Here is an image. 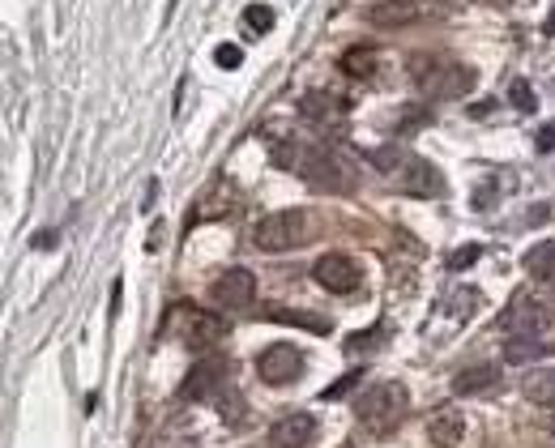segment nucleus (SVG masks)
I'll return each instance as SVG.
<instances>
[{
    "label": "nucleus",
    "mask_w": 555,
    "mask_h": 448,
    "mask_svg": "<svg viewBox=\"0 0 555 448\" xmlns=\"http://www.w3.org/2000/svg\"><path fill=\"white\" fill-rule=\"evenodd\" d=\"M274 163L295 171L316 192H351L355 188V163L333 146H308V141H278Z\"/></svg>",
    "instance_id": "obj_1"
},
{
    "label": "nucleus",
    "mask_w": 555,
    "mask_h": 448,
    "mask_svg": "<svg viewBox=\"0 0 555 448\" xmlns=\"http://www.w3.org/2000/svg\"><path fill=\"white\" fill-rule=\"evenodd\" d=\"M368 163L376 171H385L393 184H398L402 192H410V197H444V180H440V171L427 163V158H419L415 150H406V146H380L368 154Z\"/></svg>",
    "instance_id": "obj_2"
},
{
    "label": "nucleus",
    "mask_w": 555,
    "mask_h": 448,
    "mask_svg": "<svg viewBox=\"0 0 555 448\" xmlns=\"http://www.w3.org/2000/svg\"><path fill=\"white\" fill-rule=\"evenodd\" d=\"M410 406V393H406V384L398 380H376L368 393L355 402V414H359V423L376 431V436H385V431H393L402 423V414Z\"/></svg>",
    "instance_id": "obj_3"
},
{
    "label": "nucleus",
    "mask_w": 555,
    "mask_h": 448,
    "mask_svg": "<svg viewBox=\"0 0 555 448\" xmlns=\"http://www.w3.org/2000/svg\"><path fill=\"white\" fill-rule=\"evenodd\" d=\"M252 244L261 252H287L308 244V214L304 210H278V214H265L257 227H252Z\"/></svg>",
    "instance_id": "obj_4"
},
{
    "label": "nucleus",
    "mask_w": 555,
    "mask_h": 448,
    "mask_svg": "<svg viewBox=\"0 0 555 448\" xmlns=\"http://www.w3.org/2000/svg\"><path fill=\"white\" fill-rule=\"evenodd\" d=\"M551 325V312H547V303L543 299H534L530 291H517L509 299V308L500 312V329L504 333H513V338H538Z\"/></svg>",
    "instance_id": "obj_5"
},
{
    "label": "nucleus",
    "mask_w": 555,
    "mask_h": 448,
    "mask_svg": "<svg viewBox=\"0 0 555 448\" xmlns=\"http://www.w3.org/2000/svg\"><path fill=\"white\" fill-rule=\"evenodd\" d=\"M415 82L423 94H432V99H462V94L474 90L479 82V73L470 69V64H432V73H415Z\"/></svg>",
    "instance_id": "obj_6"
},
{
    "label": "nucleus",
    "mask_w": 555,
    "mask_h": 448,
    "mask_svg": "<svg viewBox=\"0 0 555 448\" xmlns=\"http://www.w3.org/2000/svg\"><path fill=\"white\" fill-rule=\"evenodd\" d=\"M299 372H304V355L291 346V342H274V346H265L261 355H257V376L265 384H291L299 380Z\"/></svg>",
    "instance_id": "obj_7"
},
{
    "label": "nucleus",
    "mask_w": 555,
    "mask_h": 448,
    "mask_svg": "<svg viewBox=\"0 0 555 448\" xmlns=\"http://www.w3.org/2000/svg\"><path fill=\"white\" fill-rule=\"evenodd\" d=\"M312 278H316V286H325L329 295H351V291H359V282H363L359 265L351 261V256H342V252H325L321 261L312 265Z\"/></svg>",
    "instance_id": "obj_8"
},
{
    "label": "nucleus",
    "mask_w": 555,
    "mask_h": 448,
    "mask_svg": "<svg viewBox=\"0 0 555 448\" xmlns=\"http://www.w3.org/2000/svg\"><path fill=\"white\" fill-rule=\"evenodd\" d=\"M227 376H231V363L222 359V355L201 359L193 372H188V380L180 384V397H188V402H210L222 384H227Z\"/></svg>",
    "instance_id": "obj_9"
},
{
    "label": "nucleus",
    "mask_w": 555,
    "mask_h": 448,
    "mask_svg": "<svg viewBox=\"0 0 555 448\" xmlns=\"http://www.w3.org/2000/svg\"><path fill=\"white\" fill-rule=\"evenodd\" d=\"M252 295H257V278H252L244 265L222 269V274L214 278V286H210V299L218 303V308H248Z\"/></svg>",
    "instance_id": "obj_10"
},
{
    "label": "nucleus",
    "mask_w": 555,
    "mask_h": 448,
    "mask_svg": "<svg viewBox=\"0 0 555 448\" xmlns=\"http://www.w3.org/2000/svg\"><path fill=\"white\" fill-rule=\"evenodd\" d=\"M180 316H184V342L188 346H214L222 342V333H227V325H222V316L205 312V308H188V303H176Z\"/></svg>",
    "instance_id": "obj_11"
},
{
    "label": "nucleus",
    "mask_w": 555,
    "mask_h": 448,
    "mask_svg": "<svg viewBox=\"0 0 555 448\" xmlns=\"http://www.w3.org/2000/svg\"><path fill=\"white\" fill-rule=\"evenodd\" d=\"M363 22L376 30H398V26L419 22V5L415 0H372V5L363 9Z\"/></svg>",
    "instance_id": "obj_12"
},
{
    "label": "nucleus",
    "mask_w": 555,
    "mask_h": 448,
    "mask_svg": "<svg viewBox=\"0 0 555 448\" xmlns=\"http://www.w3.org/2000/svg\"><path fill=\"white\" fill-rule=\"evenodd\" d=\"M312 436H316V419L304 410H295L269 427V448H304V444H312Z\"/></svg>",
    "instance_id": "obj_13"
},
{
    "label": "nucleus",
    "mask_w": 555,
    "mask_h": 448,
    "mask_svg": "<svg viewBox=\"0 0 555 448\" xmlns=\"http://www.w3.org/2000/svg\"><path fill=\"white\" fill-rule=\"evenodd\" d=\"M346 111H351V103L338 99V94H325V90H312V94H304V99H299V116L312 120V124H321V128L342 124Z\"/></svg>",
    "instance_id": "obj_14"
},
{
    "label": "nucleus",
    "mask_w": 555,
    "mask_h": 448,
    "mask_svg": "<svg viewBox=\"0 0 555 448\" xmlns=\"http://www.w3.org/2000/svg\"><path fill=\"white\" fill-rule=\"evenodd\" d=\"M466 436V419L457 410H436L432 423H427V440H432L436 448H457Z\"/></svg>",
    "instance_id": "obj_15"
},
{
    "label": "nucleus",
    "mask_w": 555,
    "mask_h": 448,
    "mask_svg": "<svg viewBox=\"0 0 555 448\" xmlns=\"http://www.w3.org/2000/svg\"><path fill=\"white\" fill-rule=\"evenodd\" d=\"M500 380V372L491 363H479V367H462V372L453 376V393H462V397H470V393H483V389H491V384Z\"/></svg>",
    "instance_id": "obj_16"
},
{
    "label": "nucleus",
    "mask_w": 555,
    "mask_h": 448,
    "mask_svg": "<svg viewBox=\"0 0 555 448\" xmlns=\"http://www.w3.org/2000/svg\"><path fill=\"white\" fill-rule=\"evenodd\" d=\"M526 274L534 282H555V239H543L526 252Z\"/></svg>",
    "instance_id": "obj_17"
},
{
    "label": "nucleus",
    "mask_w": 555,
    "mask_h": 448,
    "mask_svg": "<svg viewBox=\"0 0 555 448\" xmlns=\"http://www.w3.org/2000/svg\"><path fill=\"white\" fill-rule=\"evenodd\" d=\"M338 69L346 77H359V82H368V77H376V52H372V47H351V52H342Z\"/></svg>",
    "instance_id": "obj_18"
},
{
    "label": "nucleus",
    "mask_w": 555,
    "mask_h": 448,
    "mask_svg": "<svg viewBox=\"0 0 555 448\" xmlns=\"http://www.w3.org/2000/svg\"><path fill=\"white\" fill-rule=\"evenodd\" d=\"M526 397L534 406H555V372L551 367H534L526 376Z\"/></svg>",
    "instance_id": "obj_19"
},
{
    "label": "nucleus",
    "mask_w": 555,
    "mask_h": 448,
    "mask_svg": "<svg viewBox=\"0 0 555 448\" xmlns=\"http://www.w3.org/2000/svg\"><path fill=\"white\" fill-rule=\"evenodd\" d=\"M269 320H282V325H299V329H312V333H329V320L321 316H304V312H287V308H265Z\"/></svg>",
    "instance_id": "obj_20"
},
{
    "label": "nucleus",
    "mask_w": 555,
    "mask_h": 448,
    "mask_svg": "<svg viewBox=\"0 0 555 448\" xmlns=\"http://www.w3.org/2000/svg\"><path fill=\"white\" fill-rule=\"evenodd\" d=\"M543 342H538V338H513L509 346H504V359H509V363H530V359H538V355H543Z\"/></svg>",
    "instance_id": "obj_21"
},
{
    "label": "nucleus",
    "mask_w": 555,
    "mask_h": 448,
    "mask_svg": "<svg viewBox=\"0 0 555 448\" xmlns=\"http://www.w3.org/2000/svg\"><path fill=\"white\" fill-rule=\"evenodd\" d=\"M244 26L252 35H265V30H274V9L269 5H248L244 9Z\"/></svg>",
    "instance_id": "obj_22"
},
{
    "label": "nucleus",
    "mask_w": 555,
    "mask_h": 448,
    "mask_svg": "<svg viewBox=\"0 0 555 448\" xmlns=\"http://www.w3.org/2000/svg\"><path fill=\"white\" fill-rule=\"evenodd\" d=\"M214 60H218V69H240L244 47L240 43H222V47H214Z\"/></svg>",
    "instance_id": "obj_23"
},
{
    "label": "nucleus",
    "mask_w": 555,
    "mask_h": 448,
    "mask_svg": "<svg viewBox=\"0 0 555 448\" xmlns=\"http://www.w3.org/2000/svg\"><path fill=\"white\" fill-rule=\"evenodd\" d=\"M479 256H483V248H479V244H466V248L449 252V269H453V274H462V269H470L474 261H479Z\"/></svg>",
    "instance_id": "obj_24"
},
{
    "label": "nucleus",
    "mask_w": 555,
    "mask_h": 448,
    "mask_svg": "<svg viewBox=\"0 0 555 448\" xmlns=\"http://www.w3.org/2000/svg\"><path fill=\"white\" fill-rule=\"evenodd\" d=\"M355 384H363V372H346L338 384H329V389L321 393V402H338V397H346V393L355 389Z\"/></svg>",
    "instance_id": "obj_25"
},
{
    "label": "nucleus",
    "mask_w": 555,
    "mask_h": 448,
    "mask_svg": "<svg viewBox=\"0 0 555 448\" xmlns=\"http://www.w3.org/2000/svg\"><path fill=\"white\" fill-rule=\"evenodd\" d=\"M509 99H513L517 111H534V90H530V82H521V77L509 86Z\"/></svg>",
    "instance_id": "obj_26"
},
{
    "label": "nucleus",
    "mask_w": 555,
    "mask_h": 448,
    "mask_svg": "<svg viewBox=\"0 0 555 448\" xmlns=\"http://www.w3.org/2000/svg\"><path fill=\"white\" fill-rule=\"evenodd\" d=\"M479 299H483L479 291H457V295L449 299V303H453V308H449V312H453V316H470L474 308H479Z\"/></svg>",
    "instance_id": "obj_27"
},
{
    "label": "nucleus",
    "mask_w": 555,
    "mask_h": 448,
    "mask_svg": "<svg viewBox=\"0 0 555 448\" xmlns=\"http://www.w3.org/2000/svg\"><path fill=\"white\" fill-rule=\"evenodd\" d=\"M534 146H538V150H543V154H547V150H555V124H543V128H538V137H534Z\"/></svg>",
    "instance_id": "obj_28"
},
{
    "label": "nucleus",
    "mask_w": 555,
    "mask_h": 448,
    "mask_svg": "<svg viewBox=\"0 0 555 448\" xmlns=\"http://www.w3.org/2000/svg\"><path fill=\"white\" fill-rule=\"evenodd\" d=\"M120 295H124V282L116 278V282H111V308H107L111 316H116V312H120Z\"/></svg>",
    "instance_id": "obj_29"
},
{
    "label": "nucleus",
    "mask_w": 555,
    "mask_h": 448,
    "mask_svg": "<svg viewBox=\"0 0 555 448\" xmlns=\"http://www.w3.org/2000/svg\"><path fill=\"white\" fill-rule=\"evenodd\" d=\"M52 244H56L52 231H39V235H35V248H52Z\"/></svg>",
    "instance_id": "obj_30"
},
{
    "label": "nucleus",
    "mask_w": 555,
    "mask_h": 448,
    "mask_svg": "<svg viewBox=\"0 0 555 448\" xmlns=\"http://www.w3.org/2000/svg\"><path fill=\"white\" fill-rule=\"evenodd\" d=\"M543 30H547V35H551V39H555V9H551V13H547V26H543Z\"/></svg>",
    "instance_id": "obj_31"
},
{
    "label": "nucleus",
    "mask_w": 555,
    "mask_h": 448,
    "mask_svg": "<svg viewBox=\"0 0 555 448\" xmlns=\"http://www.w3.org/2000/svg\"><path fill=\"white\" fill-rule=\"evenodd\" d=\"M551 431H555V419H551Z\"/></svg>",
    "instance_id": "obj_32"
}]
</instances>
